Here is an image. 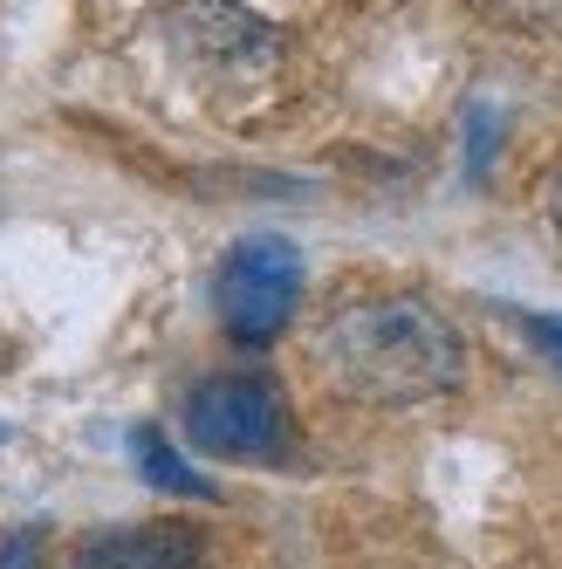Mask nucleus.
<instances>
[{"label": "nucleus", "instance_id": "nucleus-8", "mask_svg": "<svg viewBox=\"0 0 562 569\" xmlns=\"http://www.w3.org/2000/svg\"><path fill=\"white\" fill-rule=\"evenodd\" d=\"M529 337H535V350L562 371V316H529Z\"/></svg>", "mask_w": 562, "mask_h": 569}, {"label": "nucleus", "instance_id": "nucleus-7", "mask_svg": "<svg viewBox=\"0 0 562 569\" xmlns=\"http://www.w3.org/2000/svg\"><path fill=\"white\" fill-rule=\"evenodd\" d=\"M0 569H49V528H8L0 536Z\"/></svg>", "mask_w": 562, "mask_h": 569}, {"label": "nucleus", "instance_id": "nucleus-4", "mask_svg": "<svg viewBox=\"0 0 562 569\" xmlns=\"http://www.w3.org/2000/svg\"><path fill=\"white\" fill-rule=\"evenodd\" d=\"M165 42L185 69L213 83H254L281 62V34L240 0H172L165 8Z\"/></svg>", "mask_w": 562, "mask_h": 569}, {"label": "nucleus", "instance_id": "nucleus-2", "mask_svg": "<svg viewBox=\"0 0 562 569\" xmlns=\"http://www.w3.org/2000/svg\"><path fill=\"white\" fill-rule=\"evenodd\" d=\"M185 439L207 460H281L289 453V391L268 371H213L185 398Z\"/></svg>", "mask_w": 562, "mask_h": 569}, {"label": "nucleus", "instance_id": "nucleus-6", "mask_svg": "<svg viewBox=\"0 0 562 569\" xmlns=\"http://www.w3.org/2000/svg\"><path fill=\"white\" fill-rule=\"evenodd\" d=\"M131 460H138V473H144L151 487H165V495H192V501H213V495H220L207 473H192V467L179 460V446L158 432V426H138V432H131Z\"/></svg>", "mask_w": 562, "mask_h": 569}, {"label": "nucleus", "instance_id": "nucleus-5", "mask_svg": "<svg viewBox=\"0 0 562 569\" xmlns=\"http://www.w3.org/2000/svg\"><path fill=\"white\" fill-rule=\"evenodd\" d=\"M207 536L192 521H124L76 542L69 569H199Z\"/></svg>", "mask_w": 562, "mask_h": 569}, {"label": "nucleus", "instance_id": "nucleus-1", "mask_svg": "<svg viewBox=\"0 0 562 569\" xmlns=\"http://www.w3.org/2000/svg\"><path fill=\"white\" fill-rule=\"evenodd\" d=\"M315 371L343 398L398 412L466 385V337L425 296H357L315 330Z\"/></svg>", "mask_w": 562, "mask_h": 569}, {"label": "nucleus", "instance_id": "nucleus-3", "mask_svg": "<svg viewBox=\"0 0 562 569\" xmlns=\"http://www.w3.org/2000/svg\"><path fill=\"white\" fill-rule=\"evenodd\" d=\"M295 302H302V254L281 233L233 240L227 261L213 268V316H220V330L248 350H261L289 330Z\"/></svg>", "mask_w": 562, "mask_h": 569}, {"label": "nucleus", "instance_id": "nucleus-9", "mask_svg": "<svg viewBox=\"0 0 562 569\" xmlns=\"http://www.w3.org/2000/svg\"><path fill=\"white\" fill-rule=\"evenodd\" d=\"M549 213H555V233H562V179H555V192H549Z\"/></svg>", "mask_w": 562, "mask_h": 569}]
</instances>
